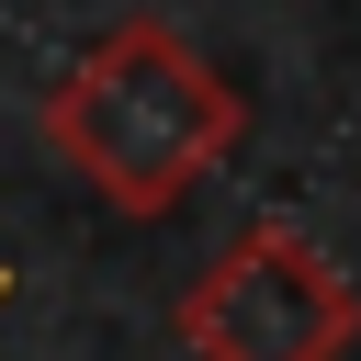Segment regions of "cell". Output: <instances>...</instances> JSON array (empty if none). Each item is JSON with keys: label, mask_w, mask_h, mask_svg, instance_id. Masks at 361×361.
<instances>
[{"label": "cell", "mask_w": 361, "mask_h": 361, "mask_svg": "<svg viewBox=\"0 0 361 361\" xmlns=\"http://www.w3.org/2000/svg\"><path fill=\"white\" fill-rule=\"evenodd\" d=\"M350 338H361V282L305 226L226 237V259L180 293V350L192 361H338Z\"/></svg>", "instance_id": "2"}, {"label": "cell", "mask_w": 361, "mask_h": 361, "mask_svg": "<svg viewBox=\"0 0 361 361\" xmlns=\"http://www.w3.org/2000/svg\"><path fill=\"white\" fill-rule=\"evenodd\" d=\"M237 90L214 56H192L169 23H113L56 90H45V147L68 180H90L113 214H169L226 147H237Z\"/></svg>", "instance_id": "1"}, {"label": "cell", "mask_w": 361, "mask_h": 361, "mask_svg": "<svg viewBox=\"0 0 361 361\" xmlns=\"http://www.w3.org/2000/svg\"><path fill=\"white\" fill-rule=\"evenodd\" d=\"M0 305H11V271H0Z\"/></svg>", "instance_id": "3"}]
</instances>
